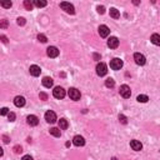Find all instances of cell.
I'll use <instances>...</instances> for the list:
<instances>
[{"instance_id":"1","label":"cell","mask_w":160,"mask_h":160,"mask_svg":"<svg viewBox=\"0 0 160 160\" xmlns=\"http://www.w3.org/2000/svg\"><path fill=\"white\" fill-rule=\"evenodd\" d=\"M60 8L63 10H64L65 13H68V14H75V9H74V6L71 5L70 3H66V1H63L60 3Z\"/></svg>"},{"instance_id":"2","label":"cell","mask_w":160,"mask_h":160,"mask_svg":"<svg viewBox=\"0 0 160 160\" xmlns=\"http://www.w3.org/2000/svg\"><path fill=\"white\" fill-rule=\"evenodd\" d=\"M106 73H108L106 65H105L104 63H99V64L96 65V74H98L99 77H104V75H106Z\"/></svg>"},{"instance_id":"3","label":"cell","mask_w":160,"mask_h":160,"mask_svg":"<svg viewBox=\"0 0 160 160\" xmlns=\"http://www.w3.org/2000/svg\"><path fill=\"white\" fill-rule=\"evenodd\" d=\"M110 68L113 70H120L121 68H123V61H121L120 59H118V58L113 59V60L110 61Z\"/></svg>"},{"instance_id":"4","label":"cell","mask_w":160,"mask_h":160,"mask_svg":"<svg viewBox=\"0 0 160 160\" xmlns=\"http://www.w3.org/2000/svg\"><path fill=\"white\" fill-rule=\"evenodd\" d=\"M53 95H54V98H56V99H63L65 96V90L63 89L61 86H56L55 89L53 90Z\"/></svg>"},{"instance_id":"5","label":"cell","mask_w":160,"mask_h":160,"mask_svg":"<svg viewBox=\"0 0 160 160\" xmlns=\"http://www.w3.org/2000/svg\"><path fill=\"white\" fill-rule=\"evenodd\" d=\"M120 95L123 96V98H125V99L130 98V95H131V90H130V88L128 85H121L120 86Z\"/></svg>"},{"instance_id":"6","label":"cell","mask_w":160,"mask_h":160,"mask_svg":"<svg viewBox=\"0 0 160 160\" xmlns=\"http://www.w3.org/2000/svg\"><path fill=\"white\" fill-rule=\"evenodd\" d=\"M45 120L48 121V123H50V124L55 123V121H56V114L54 111H51V110L46 111L45 113Z\"/></svg>"},{"instance_id":"7","label":"cell","mask_w":160,"mask_h":160,"mask_svg":"<svg viewBox=\"0 0 160 160\" xmlns=\"http://www.w3.org/2000/svg\"><path fill=\"white\" fill-rule=\"evenodd\" d=\"M134 60H135V63H136L138 65H144L145 61H146V59H145V56L143 55V54L135 53V54H134Z\"/></svg>"},{"instance_id":"8","label":"cell","mask_w":160,"mask_h":160,"mask_svg":"<svg viewBox=\"0 0 160 160\" xmlns=\"http://www.w3.org/2000/svg\"><path fill=\"white\" fill-rule=\"evenodd\" d=\"M69 96L71 100H79L80 99V91L75 88H70L69 89Z\"/></svg>"},{"instance_id":"9","label":"cell","mask_w":160,"mask_h":160,"mask_svg":"<svg viewBox=\"0 0 160 160\" xmlns=\"http://www.w3.org/2000/svg\"><path fill=\"white\" fill-rule=\"evenodd\" d=\"M108 46H109L110 49H116L118 46H119V40H118V38H115V36L109 38V40H108Z\"/></svg>"},{"instance_id":"10","label":"cell","mask_w":160,"mask_h":160,"mask_svg":"<svg viewBox=\"0 0 160 160\" xmlns=\"http://www.w3.org/2000/svg\"><path fill=\"white\" fill-rule=\"evenodd\" d=\"M46 54H48V56H50V58H56L59 55V50L55 46H49V48L46 49Z\"/></svg>"},{"instance_id":"11","label":"cell","mask_w":160,"mask_h":160,"mask_svg":"<svg viewBox=\"0 0 160 160\" xmlns=\"http://www.w3.org/2000/svg\"><path fill=\"white\" fill-rule=\"evenodd\" d=\"M99 34L102 38H106L109 34H110V30H109V28L106 25H100L99 26Z\"/></svg>"},{"instance_id":"12","label":"cell","mask_w":160,"mask_h":160,"mask_svg":"<svg viewBox=\"0 0 160 160\" xmlns=\"http://www.w3.org/2000/svg\"><path fill=\"white\" fill-rule=\"evenodd\" d=\"M26 120H28V124L30 126H36L39 124V119H38V116H35V115H29L26 118Z\"/></svg>"},{"instance_id":"13","label":"cell","mask_w":160,"mask_h":160,"mask_svg":"<svg viewBox=\"0 0 160 160\" xmlns=\"http://www.w3.org/2000/svg\"><path fill=\"white\" fill-rule=\"evenodd\" d=\"M130 146H131V149L135 150V151H139V150L143 149V144L139 140H131L130 141Z\"/></svg>"},{"instance_id":"14","label":"cell","mask_w":160,"mask_h":160,"mask_svg":"<svg viewBox=\"0 0 160 160\" xmlns=\"http://www.w3.org/2000/svg\"><path fill=\"white\" fill-rule=\"evenodd\" d=\"M29 71H30V74L33 75V77H39L40 73H41V69L38 65H31Z\"/></svg>"},{"instance_id":"15","label":"cell","mask_w":160,"mask_h":160,"mask_svg":"<svg viewBox=\"0 0 160 160\" xmlns=\"http://www.w3.org/2000/svg\"><path fill=\"white\" fill-rule=\"evenodd\" d=\"M73 143H74V145H77V146H83L84 144H85V140H84L83 136L77 135V136H74Z\"/></svg>"},{"instance_id":"16","label":"cell","mask_w":160,"mask_h":160,"mask_svg":"<svg viewBox=\"0 0 160 160\" xmlns=\"http://www.w3.org/2000/svg\"><path fill=\"white\" fill-rule=\"evenodd\" d=\"M14 104H15V106H18V108L24 106V105H25L24 96H16V98L14 99Z\"/></svg>"},{"instance_id":"17","label":"cell","mask_w":160,"mask_h":160,"mask_svg":"<svg viewBox=\"0 0 160 160\" xmlns=\"http://www.w3.org/2000/svg\"><path fill=\"white\" fill-rule=\"evenodd\" d=\"M43 85L45 88H51L53 86V79L51 78H49V77H45L43 79Z\"/></svg>"},{"instance_id":"18","label":"cell","mask_w":160,"mask_h":160,"mask_svg":"<svg viewBox=\"0 0 160 160\" xmlns=\"http://www.w3.org/2000/svg\"><path fill=\"white\" fill-rule=\"evenodd\" d=\"M110 16H111V18H114V19H119L120 18L119 10H116L115 8H111V9H110Z\"/></svg>"},{"instance_id":"19","label":"cell","mask_w":160,"mask_h":160,"mask_svg":"<svg viewBox=\"0 0 160 160\" xmlns=\"http://www.w3.org/2000/svg\"><path fill=\"white\" fill-rule=\"evenodd\" d=\"M68 126H69V124H68V120H66V119H60V120H59V128H60V129L64 130V129L68 128Z\"/></svg>"},{"instance_id":"20","label":"cell","mask_w":160,"mask_h":160,"mask_svg":"<svg viewBox=\"0 0 160 160\" xmlns=\"http://www.w3.org/2000/svg\"><path fill=\"white\" fill-rule=\"evenodd\" d=\"M151 41H153V44L155 45H160V35L159 34H153L151 35Z\"/></svg>"},{"instance_id":"21","label":"cell","mask_w":160,"mask_h":160,"mask_svg":"<svg viewBox=\"0 0 160 160\" xmlns=\"http://www.w3.org/2000/svg\"><path fill=\"white\" fill-rule=\"evenodd\" d=\"M24 8L26 10H33V8H34V4H33L30 0H24Z\"/></svg>"},{"instance_id":"22","label":"cell","mask_w":160,"mask_h":160,"mask_svg":"<svg viewBox=\"0 0 160 160\" xmlns=\"http://www.w3.org/2000/svg\"><path fill=\"white\" fill-rule=\"evenodd\" d=\"M50 134H51L53 136H55V138H59V136L61 135L60 130H59L58 128H51V129H50Z\"/></svg>"},{"instance_id":"23","label":"cell","mask_w":160,"mask_h":160,"mask_svg":"<svg viewBox=\"0 0 160 160\" xmlns=\"http://www.w3.org/2000/svg\"><path fill=\"white\" fill-rule=\"evenodd\" d=\"M0 5H1L3 8H5V9H10L13 3L9 1V0H3V1H0Z\"/></svg>"},{"instance_id":"24","label":"cell","mask_w":160,"mask_h":160,"mask_svg":"<svg viewBox=\"0 0 160 160\" xmlns=\"http://www.w3.org/2000/svg\"><path fill=\"white\" fill-rule=\"evenodd\" d=\"M115 85V81H114V79H111V78H108L106 80H105V86L106 88H114Z\"/></svg>"},{"instance_id":"25","label":"cell","mask_w":160,"mask_h":160,"mask_svg":"<svg viewBox=\"0 0 160 160\" xmlns=\"http://www.w3.org/2000/svg\"><path fill=\"white\" fill-rule=\"evenodd\" d=\"M33 4H34L35 6H38V8H44V6H46V4H48V3L44 1V0H35Z\"/></svg>"},{"instance_id":"26","label":"cell","mask_w":160,"mask_h":160,"mask_svg":"<svg viewBox=\"0 0 160 160\" xmlns=\"http://www.w3.org/2000/svg\"><path fill=\"white\" fill-rule=\"evenodd\" d=\"M136 100H138L139 103H146L149 100V98L146 95H139L138 98H136Z\"/></svg>"},{"instance_id":"27","label":"cell","mask_w":160,"mask_h":160,"mask_svg":"<svg viewBox=\"0 0 160 160\" xmlns=\"http://www.w3.org/2000/svg\"><path fill=\"white\" fill-rule=\"evenodd\" d=\"M9 23H8V20H0V29H6Z\"/></svg>"},{"instance_id":"28","label":"cell","mask_w":160,"mask_h":160,"mask_svg":"<svg viewBox=\"0 0 160 160\" xmlns=\"http://www.w3.org/2000/svg\"><path fill=\"white\" fill-rule=\"evenodd\" d=\"M38 40L41 41V43H46V41H48V39H46V36L44 34H39V35H38Z\"/></svg>"},{"instance_id":"29","label":"cell","mask_w":160,"mask_h":160,"mask_svg":"<svg viewBox=\"0 0 160 160\" xmlns=\"http://www.w3.org/2000/svg\"><path fill=\"white\" fill-rule=\"evenodd\" d=\"M8 114H9V109H8V108H1V109H0V115H1V116L8 115Z\"/></svg>"},{"instance_id":"30","label":"cell","mask_w":160,"mask_h":160,"mask_svg":"<svg viewBox=\"0 0 160 160\" xmlns=\"http://www.w3.org/2000/svg\"><path fill=\"white\" fill-rule=\"evenodd\" d=\"M119 120H120V123H121V124H126V123H128V119H126V116L123 115V114H120V115H119Z\"/></svg>"},{"instance_id":"31","label":"cell","mask_w":160,"mask_h":160,"mask_svg":"<svg viewBox=\"0 0 160 160\" xmlns=\"http://www.w3.org/2000/svg\"><path fill=\"white\" fill-rule=\"evenodd\" d=\"M8 119H9V121H14L15 120V114H14V113L9 111V114H8Z\"/></svg>"},{"instance_id":"32","label":"cell","mask_w":160,"mask_h":160,"mask_svg":"<svg viewBox=\"0 0 160 160\" xmlns=\"http://www.w3.org/2000/svg\"><path fill=\"white\" fill-rule=\"evenodd\" d=\"M14 150H15V153H16V154H19V153H22V151H23V149H22V146H19V145H16V146H14Z\"/></svg>"},{"instance_id":"33","label":"cell","mask_w":160,"mask_h":160,"mask_svg":"<svg viewBox=\"0 0 160 160\" xmlns=\"http://www.w3.org/2000/svg\"><path fill=\"white\" fill-rule=\"evenodd\" d=\"M96 9H98V13H99V14H104V13H105V8L104 6H98V8H96Z\"/></svg>"},{"instance_id":"34","label":"cell","mask_w":160,"mask_h":160,"mask_svg":"<svg viewBox=\"0 0 160 160\" xmlns=\"http://www.w3.org/2000/svg\"><path fill=\"white\" fill-rule=\"evenodd\" d=\"M0 40H1L4 44H6V43H8V38H6L5 35H0Z\"/></svg>"},{"instance_id":"35","label":"cell","mask_w":160,"mask_h":160,"mask_svg":"<svg viewBox=\"0 0 160 160\" xmlns=\"http://www.w3.org/2000/svg\"><path fill=\"white\" fill-rule=\"evenodd\" d=\"M18 24L19 25H25V19L24 18H18Z\"/></svg>"},{"instance_id":"36","label":"cell","mask_w":160,"mask_h":160,"mask_svg":"<svg viewBox=\"0 0 160 160\" xmlns=\"http://www.w3.org/2000/svg\"><path fill=\"white\" fill-rule=\"evenodd\" d=\"M40 99L41 100H46V99H48V95H46L45 93H40Z\"/></svg>"},{"instance_id":"37","label":"cell","mask_w":160,"mask_h":160,"mask_svg":"<svg viewBox=\"0 0 160 160\" xmlns=\"http://www.w3.org/2000/svg\"><path fill=\"white\" fill-rule=\"evenodd\" d=\"M22 160H33V158L30 157V155H24Z\"/></svg>"},{"instance_id":"38","label":"cell","mask_w":160,"mask_h":160,"mask_svg":"<svg viewBox=\"0 0 160 160\" xmlns=\"http://www.w3.org/2000/svg\"><path fill=\"white\" fill-rule=\"evenodd\" d=\"M3 139H4V143H6V144H8V143H9V138H8L6 135H4V136H3Z\"/></svg>"},{"instance_id":"39","label":"cell","mask_w":160,"mask_h":160,"mask_svg":"<svg viewBox=\"0 0 160 160\" xmlns=\"http://www.w3.org/2000/svg\"><path fill=\"white\" fill-rule=\"evenodd\" d=\"M3 154H4V151H3L1 148H0V157H3Z\"/></svg>"},{"instance_id":"40","label":"cell","mask_w":160,"mask_h":160,"mask_svg":"<svg viewBox=\"0 0 160 160\" xmlns=\"http://www.w3.org/2000/svg\"><path fill=\"white\" fill-rule=\"evenodd\" d=\"M111 160H118V159H116V158H113V159H111Z\"/></svg>"}]
</instances>
